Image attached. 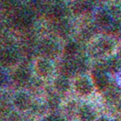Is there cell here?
I'll return each instance as SVG.
<instances>
[{
	"label": "cell",
	"mask_w": 121,
	"mask_h": 121,
	"mask_svg": "<svg viewBox=\"0 0 121 121\" xmlns=\"http://www.w3.org/2000/svg\"><path fill=\"white\" fill-rule=\"evenodd\" d=\"M41 53L47 57H54L59 52V47L57 43L51 39H45L41 42L39 46Z\"/></svg>",
	"instance_id": "cell-1"
},
{
	"label": "cell",
	"mask_w": 121,
	"mask_h": 121,
	"mask_svg": "<svg viewBox=\"0 0 121 121\" xmlns=\"http://www.w3.org/2000/svg\"><path fill=\"white\" fill-rule=\"evenodd\" d=\"M93 81L96 88L100 91L107 89L109 86V78L106 76L104 69L102 68H97L92 73Z\"/></svg>",
	"instance_id": "cell-2"
},
{
	"label": "cell",
	"mask_w": 121,
	"mask_h": 121,
	"mask_svg": "<svg viewBox=\"0 0 121 121\" xmlns=\"http://www.w3.org/2000/svg\"><path fill=\"white\" fill-rule=\"evenodd\" d=\"M18 60V54L12 49H4L0 53V63L4 66H14Z\"/></svg>",
	"instance_id": "cell-3"
},
{
	"label": "cell",
	"mask_w": 121,
	"mask_h": 121,
	"mask_svg": "<svg viewBox=\"0 0 121 121\" xmlns=\"http://www.w3.org/2000/svg\"><path fill=\"white\" fill-rule=\"evenodd\" d=\"M76 91L81 95H88L92 92V85L86 77L81 76L75 81Z\"/></svg>",
	"instance_id": "cell-4"
},
{
	"label": "cell",
	"mask_w": 121,
	"mask_h": 121,
	"mask_svg": "<svg viewBox=\"0 0 121 121\" xmlns=\"http://www.w3.org/2000/svg\"><path fill=\"white\" fill-rule=\"evenodd\" d=\"M31 77L30 71L25 67H19L14 71L13 74V79L17 84L25 85L29 81Z\"/></svg>",
	"instance_id": "cell-5"
},
{
	"label": "cell",
	"mask_w": 121,
	"mask_h": 121,
	"mask_svg": "<svg viewBox=\"0 0 121 121\" xmlns=\"http://www.w3.org/2000/svg\"><path fill=\"white\" fill-rule=\"evenodd\" d=\"M14 105L20 110H26L32 105V99L28 95L25 93H19L14 98Z\"/></svg>",
	"instance_id": "cell-6"
},
{
	"label": "cell",
	"mask_w": 121,
	"mask_h": 121,
	"mask_svg": "<svg viewBox=\"0 0 121 121\" xmlns=\"http://www.w3.org/2000/svg\"><path fill=\"white\" fill-rule=\"evenodd\" d=\"M35 69L37 73L41 76H47L51 74L52 66L51 63L46 59H39L35 64Z\"/></svg>",
	"instance_id": "cell-7"
},
{
	"label": "cell",
	"mask_w": 121,
	"mask_h": 121,
	"mask_svg": "<svg viewBox=\"0 0 121 121\" xmlns=\"http://www.w3.org/2000/svg\"><path fill=\"white\" fill-rule=\"evenodd\" d=\"M79 117L81 121H93L95 118V114L92 108L88 105H83L79 109Z\"/></svg>",
	"instance_id": "cell-8"
},
{
	"label": "cell",
	"mask_w": 121,
	"mask_h": 121,
	"mask_svg": "<svg viewBox=\"0 0 121 121\" xmlns=\"http://www.w3.org/2000/svg\"><path fill=\"white\" fill-rule=\"evenodd\" d=\"M15 22L20 28H27L32 23V18L27 13H21L17 14L15 18Z\"/></svg>",
	"instance_id": "cell-9"
},
{
	"label": "cell",
	"mask_w": 121,
	"mask_h": 121,
	"mask_svg": "<svg viewBox=\"0 0 121 121\" xmlns=\"http://www.w3.org/2000/svg\"><path fill=\"white\" fill-rule=\"evenodd\" d=\"M55 87L56 91L60 93H65L69 90L70 84L67 77L64 76H60L55 81Z\"/></svg>",
	"instance_id": "cell-10"
},
{
	"label": "cell",
	"mask_w": 121,
	"mask_h": 121,
	"mask_svg": "<svg viewBox=\"0 0 121 121\" xmlns=\"http://www.w3.org/2000/svg\"><path fill=\"white\" fill-rule=\"evenodd\" d=\"M112 42L109 39H101L97 45V50L101 54H109L113 50Z\"/></svg>",
	"instance_id": "cell-11"
},
{
	"label": "cell",
	"mask_w": 121,
	"mask_h": 121,
	"mask_svg": "<svg viewBox=\"0 0 121 121\" xmlns=\"http://www.w3.org/2000/svg\"><path fill=\"white\" fill-rule=\"evenodd\" d=\"M78 51H79V46H78V44L75 42H70L65 47L64 53L69 58H73L74 56H76L77 54Z\"/></svg>",
	"instance_id": "cell-12"
},
{
	"label": "cell",
	"mask_w": 121,
	"mask_h": 121,
	"mask_svg": "<svg viewBox=\"0 0 121 121\" xmlns=\"http://www.w3.org/2000/svg\"><path fill=\"white\" fill-rule=\"evenodd\" d=\"M96 21L98 24H99L102 27H105L110 23V17L104 11H99L96 14Z\"/></svg>",
	"instance_id": "cell-13"
},
{
	"label": "cell",
	"mask_w": 121,
	"mask_h": 121,
	"mask_svg": "<svg viewBox=\"0 0 121 121\" xmlns=\"http://www.w3.org/2000/svg\"><path fill=\"white\" fill-rule=\"evenodd\" d=\"M51 15L54 19L61 21L65 15V9L60 5H56L51 10Z\"/></svg>",
	"instance_id": "cell-14"
},
{
	"label": "cell",
	"mask_w": 121,
	"mask_h": 121,
	"mask_svg": "<svg viewBox=\"0 0 121 121\" xmlns=\"http://www.w3.org/2000/svg\"><path fill=\"white\" fill-rule=\"evenodd\" d=\"M74 9L77 13H84L91 9V4L88 2H77L75 4Z\"/></svg>",
	"instance_id": "cell-15"
},
{
	"label": "cell",
	"mask_w": 121,
	"mask_h": 121,
	"mask_svg": "<svg viewBox=\"0 0 121 121\" xmlns=\"http://www.w3.org/2000/svg\"><path fill=\"white\" fill-rule=\"evenodd\" d=\"M119 66H120V64H119V62L118 61L117 58H111L107 60L105 67L107 68L108 71L114 72V71H116L119 69Z\"/></svg>",
	"instance_id": "cell-16"
},
{
	"label": "cell",
	"mask_w": 121,
	"mask_h": 121,
	"mask_svg": "<svg viewBox=\"0 0 121 121\" xmlns=\"http://www.w3.org/2000/svg\"><path fill=\"white\" fill-rule=\"evenodd\" d=\"M56 31L60 35L64 36V35H66V34H67L68 32H69V27H68V25L66 23V22H63V21L61 20L59 22L58 24H57Z\"/></svg>",
	"instance_id": "cell-17"
},
{
	"label": "cell",
	"mask_w": 121,
	"mask_h": 121,
	"mask_svg": "<svg viewBox=\"0 0 121 121\" xmlns=\"http://www.w3.org/2000/svg\"><path fill=\"white\" fill-rule=\"evenodd\" d=\"M48 104L51 108H56L59 104V98L56 95H51L48 97Z\"/></svg>",
	"instance_id": "cell-18"
},
{
	"label": "cell",
	"mask_w": 121,
	"mask_h": 121,
	"mask_svg": "<svg viewBox=\"0 0 121 121\" xmlns=\"http://www.w3.org/2000/svg\"><path fill=\"white\" fill-rule=\"evenodd\" d=\"M43 121H66L64 119L60 117H57V116H54V115H52V116H48Z\"/></svg>",
	"instance_id": "cell-19"
},
{
	"label": "cell",
	"mask_w": 121,
	"mask_h": 121,
	"mask_svg": "<svg viewBox=\"0 0 121 121\" xmlns=\"http://www.w3.org/2000/svg\"><path fill=\"white\" fill-rule=\"evenodd\" d=\"M6 81V76L4 73L0 72V86H2Z\"/></svg>",
	"instance_id": "cell-20"
},
{
	"label": "cell",
	"mask_w": 121,
	"mask_h": 121,
	"mask_svg": "<svg viewBox=\"0 0 121 121\" xmlns=\"http://www.w3.org/2000/svg\"><path fill=\"white\" fill-rule=\"evenodd\" d=\"M117 60H118V61L119 62V64H120V66H121V50L119 51V56H118Z\"/></svg>",
	"instance_id": "cell-21"
},
{
	"label": "cell",
	"mask_w": 121,
	"mask_h": 121,
	"mask_svg": "<svg viewBox=\"0 0 121 121\" xmlns=\"http://www.w3.org/2000/svg\"><path fill=\"white\" fill-rule=\"evenodd\" d=\"M97 121H109V120H107V119H99V120H97Z\"/></svg>",
	"instance_id": "cell-22"
},
{
	"label": "cell",
	"mask_w": 121,
	"mask_h": 121,
	"mask_svg": "<svg viewBox=\"0 0 121 121\" xmlns=\"http://www.w3.org/2000/svg\"><path fill=\"white\" fill-rule=\"evenodd\" d=\"M119 81H120V83H121V76H120V78H119Z\"/></svg>",
	"instance_id": "cell-23"
}]
</instances>
